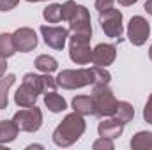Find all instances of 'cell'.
<instances>
[{"mask_svg":"<svg viewBox=\"0 0 152 150\" xmlns=\"http://www.w3.org/2000/svg\"><path fill=\"white\" fill-rule=\"evenodd\" d=\"M87 129V124H85V118L83 115L80 113H69L64 117V120L57 125V129L53 131V143L57 147H62V149H67L71 145H75L76 141L83 136Z\"/></svg>","mask_w":152,"mask_h":150,"instance_id":"1","label":"cell"},{"mask_svg":"<svg viewBox=\"0 0 152 150\" xmlns=\"http://www.w3.org/2000/svg\"><path fill=\"white\" fill-rule=\"evenodd\" d=\"M92 106H94V115L99 118L113 117L115 108H117V97L112 92L108 85H92Z\"/></svg>","mask_w":152,"mask_h":150,"instance_id":"2","label":"cell"},{"mask_svg":"<svg viewBox=\"0 0 152 150\" xmlns=\"http://www.w3.org/2000/svg\"><path fill=\"white\" fill-rule=\"evenodd\" d=\"M57 83L64 90H76V88H83L87 85H94L92 67H88V69H64L57 76Z\"/></svg>","mask_w":152,"mask_h":150,"instance_id":"3","label":"cell"},{"mask_svg":"<svg viewBox=\"0 0 152 150\" xmlns=\"http://www.w3.org/2000/svg\"><path fill=\"white\" fill-rule=\"evenodd\" d=\"M12 120H14V124L18 125L20 131L36 133L42 125V111H41V108H37L34 104V106H28V108H23V110L16 111Z\"/></svg>","mask_w":152,"mask_h":150,"instance_id":"4","label":"cell"},{"mask_svg":"<svg viewBox=\"0 0 152 150\" xmlns=\"http://www.w3.org/2000/svg\"><path fill=\"white\" fill-rule=\"evenodd\" d=\"M99 23H101V28L103 32L112 39H122L124 34V25H122V12L118 9H108V11H103L99 12Z\"/></svg>","mask_w":152,"mask_h":150,"instance_id":"5","label":"cell"},{"mask_svg":"<svg viewBox=\"0 0 152 150\" xmlns=\"http://www.w3.org/2000/svg\"><path fill=\"white\" fill-rule=\"evenodd\" d=\"M69 30L73 36L85 39H92V25H90V12L85 5H78L73 14V18L67 21Z\"/></svg>","mask_w":152,"mask_h":150,"instance_id":"6","label":"cell"},{"mask_svg":"<svg viewBox=\"0 0 152 150\" xmlns=\"http://www.w3.org/2000/svg\"><path fill=\"white\" fill-rule=\"evenodd\" d=\"M90 39L78 37V36H69V58L78 64L85 66L92 62V50H90Z\"/></svg>","mask_w":152,"mask_h":150,"instance_id":"7","label":"cell"},{"mask_svg":"<svg viewBox=\"0 0 152 150\" xmlns=\"http://www.w3.org/2000/svg\"><path fill=\"white\" fill-rule=\"evenodd\" d=\"M151 36V25L143 16H133L127 23V39L133 46H143Z\"/></svg>","mask_w":152,"mask_h":150,"instance_id":"8","label":"cell"},{"mask_svg":"<svg viewBox=\"0 0 152 150\" xmlns=\"http://www.w3.org/2000/svg\"><path fill=\"white\" fill-rule=\"evenodd\" d=\"M41 34L44 42L53 48V50H62L66 46V41L69 39V28L66 27H50V25H42L41 27Z\"/></svg>","mask_w":152,"mask_h":150,"instance_id":"9","label":"cell"},{"mask_svg":"<svg viewBox=\"0 0 152 150\" xmlns=\"http://www.w3.org/2000/svg\"><path fill=\"white\" fill-rule=\"evenodd\" d=\"M117 58V46L108 44V42H101L92 50V64L97 67H108L112 66Z\"/></svg>","mask_w":152,"mask_h":150,"instance_id":"10","label":"cell"},{"mask_svg":"<svg viewBox=\"0 0 152 150\" xmlns=\"http://www.w3.org/2000/svg\"><path fill=\"white\" fill-rule=\"evenodd\" d=\"M12 37H14L16 50L21 51V53H28L37 46V34L28 27H21V28L14 30Z\"/></svg>","mask_w":152,"mask_h":150,"instance_id":"11","label":"cell"},{"mask_svg":"<svg viewBox=\"0 0 152 150\" xmlns=\"http://www.w3.org/2000/svg\"><path fill=\"white\" fill-rule=\"evenodd\" d=\"M124 125L126 124H122L118 118H112V117H106L103 122H99V125H97V133H99V136H103V138H118V136H122V133H124Z\"/></svg>","mask_w":152,"mask_h":150,"instance_id":"12","label":"cell"},{"mask_svg":"<svg viewBox=\"0 0 152 150\" xmlns=\"http://www.w3.org/2000/svg\"><path fill=\"white\" fill-rule=\"evenodd\" d=\"M37 92L36 90H32L30 87H27V85H23L21 83V87L16 90V94H14V103L20 106V108H28V106H34L36 104V101H37Z\"/></svg>","mask_w":152,"mask_h":150,"instance_id":"13","label":"cell"},{"mask_svg":"<svg viewBox=\"0 0 152 150\" xmlns=\"http://www.w3.org/2000/svg\"><path fill=\"white\" fill-rule=\"evenodd\" d=\"M18 133H20V129L14 124V120H2L0 122V145L14 141Z\"/></svg>","mask_w":152,"mask_h":150,"instance_id":"14","label":"cell"},{"mask_svg":"<svg viewBox=\"0 0 152 150\" xmlns=\"http://www.w3.org/2000/svg\"><path fill=\"white\" fill-rule=\"evenodd\" d=\"M44 106L51 113H62L67 108V103L57 92H48V94H44Z\"/></svg>","mask_w":152,"mask_h":150,"instance_id":"15","label":"cell"},{"mask_svg":"<svg viewBox=\"0 0 152 150\" xmlns=\"http://www.w3.org/2000/svg\"><path fill=\"white\" fill-rule=\"evenodd\" d=\"M133 150H152V133L151 131H140L131 140Z\"/></svg>","mask_w":152,"mask_h":150,"instance_id":"16","label":"cell"},{"mask_svg":"<svg viewBox=\"0 0 152 150\" xmlns=\"http://www.w3.org/2000/svg\"><path fill=\"white\" fill-rule=\"evenodd\" d=\"M16 81L14 74H5L0 79V110H5L9 104V88L12 87V83Z\"/></svg>","mask_w":152,"mask_h":150,"instance_id":"17","label":"cell"},{"mask_svg":"<svg viewBox=\"0 0 152 150\" xmlns=\"http://www.w3.org/2000/svg\"><path fill=\"white\" fill-rule=\"evenodd\" d=\"M73 110L80 115H94V106H92V97L90 95H76L73 99Z\"/></svg>","mask_w":152,"mask_h":150,"instance_id":"18","label":"cell"},{"mask_svg":"<svg viewBox=\"0 0 152 150\" xmlns=\"http://www.w3.org/2000/svg\"><path fill=\"white\" fill-rule=\"evenodd\" d=\"M113 117L118 118L122 124L131 122L133 117H134V108H133V104H129L127 101H118V103H117V108H115Z\"/></svg>","mask_w":152,"mask_h":150,"instance_id":"19","label":"cell"},{"mask_svg":"<svg viewBox=\"0 0 152 150\" xmlns=\"http://www.w3.org/2000/svg\"><path fill=\"white\" fill-rule=\"evenodd\" d=\"M34 66L37 67V71L48 73V74H51V73H55L58 69V62L50 55H39L36 58V62H34Z\"/></svg>","mask_w":152,"mask_h":150,"instance_id":"20","label":"cell"},{"mask_svg":"<svg viewBox=\"0 0 152 150\" xmlns=\"http://www.w3.org/2000/svg\"><path fill=\"white\" fill-rule=\"evenodd\" d=\"M16 51H18V50H16L12 34H0V57L11 58Z\"/></svg>","mask_w":152,"mask_h":150,"instance_id":"21","label":"cell"},{"mask_svg":"<svg viewBox=\"0 0 152 150\" xmlns=\"http://www.w3.org/2000/svg\"><path fill=\"white\" fill-rule=\"evenodd\" d=\"M42 18L48 23H58V21H62V4H51V5L44 7Z\"/></svg>","mask_w":152,"mask_h":150,"instance_id":"22","label":"cell"},{"mask_svg":"<svg viewBox=\"0 0 152 150\" xmlns=\"http://www.w3.org/2000/svg\"><path fill=\"white\" fill-rule=\"evenodd\" d=\"M92 78H94V85H108L112 79V74L106 71V67L94 66L92 67Z\"/></svg>","mask_w":152,"mask_h":150,"instance_id":"23","label":"cell"},{"mask_svg":"<svg viewBox=\"0 0 152 150\" xmlns=\"http://www.w3.org/2000/svg\"><path fill=\"white\" fill-rule=\"evenodd\" d=\"M23 85L30 87L37 94H42V76L34 74V73H27V74L23 76Z\"/></svg>","mask_w":152,"mask_h":150,"instance_id":"24","label":"cell"},{"mask_svg":"<svg viewBox=\"0 0 152 150\" xmlns=\"http://www.w3.org/2000/svg\"><path fill=\"white\" fill-rule=\"evenodd\" d=\"M76 7H78V4H76L75 0H67V2L62 4V20H64V21H69V20L73 18Z\"/></svg>","mask_w":152,"mask_h":150,"instance_id":"25","label":"cell"},{"mask_svg":"<svg viewBox=\"0 0 152 150\" xmlns=\"http://www.w3.org/2000/svg\"><path fill=\"white\" fill-rule=\"evenodd\" d=\"M92 149L94 150H113L115 145H113V140L112 138H99L92 143Z\"/></svg>","mask_w":152,"mask_h":150,"instance_id":"26","label":"cell"},{"mask_svg":"<svg viewBox=\"0 0 152 150\" xmlns=\"http://www.w3.org/2000/svg\"><path fill=\"white\" fill-rule=\"evenodd\" d=\"M113 4H115V0H96V9H97L99 12H103V11L112 9Z\"/></svg>","mask_w":152,"mask_h":150,"instance_id":"27","label":"cell"},{"mask_svg":"<svg viewBox=\"0 0 152 150\" xmlns=\"http://www.w3.org/2000/svg\"><path fill=\"white\" fill-rule=\"evenodd\" d=\"M143 120L152 124V94H151V97L147 99V104L143 108Z\"/></svg>","mask_w":152,"mask_h":150,"instance_id":"28","label":"cell"},{"mask_svg":"<svg viewBox=\"0 0 152 150\" xmlns=\"http://www.w3.org/2000/svg\"><path fill=\"white\" fill-rule=\"evenodd\" d=\"M18 4H20V0H0V11L2 12H7V11L14 9Z\"/></svg>","mask_w":152,"mask_h":150,"instance_id":"29","label":"cell"},{"mask_svg":"<svg viewBox=\"0 0 152 150\" xmlns=\"http://www.w3.org/2000/svg\"><path fill=\"white\" fill-rule=\"evenodd\" d=\"M5 71H7V58L0 57V78L5 76Z\"/></svg>","mask_w":152,"mask_h":150,"instance_id":"30","label":"cell"},{"mask_svg":"<svg viewBox=\"0 0 152 150\" xmlns=\"http://www.w3.org/2000/svg\"><path fill=\"white\" fill-rule=\"evenodd\" d=\"M120 5H124V7H129V5H133V4H136L138 0H117Z\"/></svg>","mask_w":152,"mask_h":150,"instance_id":"31","label":"cell"},{"mask_svg":"<svg viewBox=\"0 0 152 150\" xmlns=\"http://www.w3.org/2000/svg\"><path fill=\"white\" fill-rule=\"evenodd\" d=\"M143 9H145V11H147V12H149V14L152 16V0H147V2H145Z\"/></svg>","mask_w":152,"mask_h":150,"instance_id":"32","label":"cell"},{"mask_svg":"<svg viewBox=\"0 0 152 150\" xmlns=\"http://www.w3.org/2000/svg\"><path fill=\"white\" fill-rule=\"evenodd\" d=\"M149 58H151V60H152V46H151V48H149Z\"/></svg>","mask_w":152,"mask_h":150,"instance_id":"33","label":"cell"},{"mask_svg":"<svg viewBox=\"0 0 152 150\" xmlns=\"http://www.w3.org/2000/svg\"><path fill=\"white\" fill-rule=\"evenodd\" d=\"M27 2H46V0H27Z\"/></svg>","mask_w":152,"mask_h":150,"instance_id":"34","label":"cell"}]
</instances>
